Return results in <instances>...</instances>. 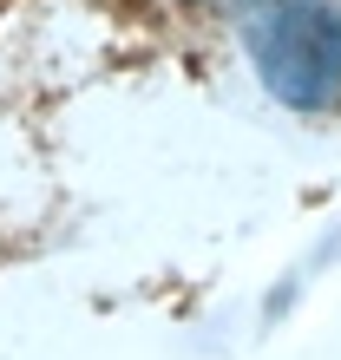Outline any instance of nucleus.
Instances as JSON below:
<instances>
[{
	"mask_svg": "<svg viewBox=\"0 0 341 360\" xmlns=\"http://www.w3.org/2000/svg\"><path fill=\"white\" fill-rule=\"evenodd\" d=\"M263 92L322 118L341 105V7L335 0H217Z\"/></svg>",
	"mask_w": 341,
	"mask_h": 360,
	"instance_id": "obj_1",
	"label": "nucleus"
}]
</instances>
